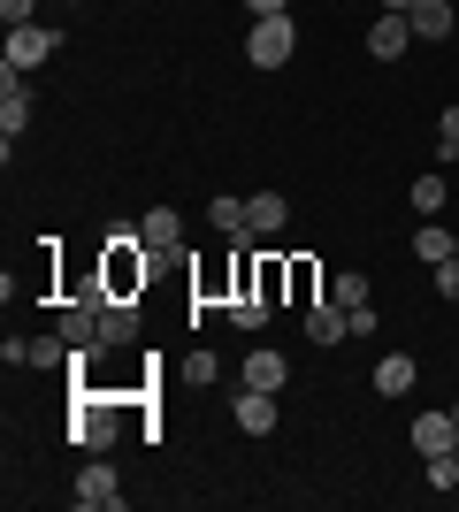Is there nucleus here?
<instances>
[{"mask_svg": "<svg viewBox=\"0 0 459 512\" xmlns=\"http://www.w3.org/2000/svg\"><path fill=\"white\" fill-rule=\"evenodd\" d=\"M291 54H299V23H291V16H253V31H245V62H253V69H284Z\"/></svg>", "mask_w": 459, "mask_h": 512, "instance_id": "1", "label": "nucleus"}, {"mask_svg": "<svg viewBox=\"0 0 459 512\" xmlns=\"http://www.w3.org/2000/svg\"><path fill=\"white\" fill-rule=\"evenodd\" d=\"M54 46H62V31H54V23H16V31H8V54H0V69H39V62H54Z\"/></svg>", "mask_w": 459, "mask_h": 512, "instance_id": "2", "label": "nucleus"}, {"mask_svg": "<svg viewBox=\"0 0 459 512\" xmlns=\"http://www.w3.org/2000/svg\"><path fill=\"white\" fill-rule=\"evenodd\" d=\"M146 268H153L146 245H108V299H131V291H146Z\"/></svg>", "mask_w": 459, "mask_h": 512, "instance_id": "3", "label": "nucleus"}, {"mask_svg": "<svg viewBox=\"0 0 459 512\" xmlns=\"http://www.w3.org/2000/svg\"><path fill=\"white\" fill-rule=\"evenodd\" d=\"M77 505L85 512H123V482H115L108 459H92V467L77 474Z\"/></svg>", "mask_w": 459, "mask_h": 512, "instance_id": "4", "label": "nucleus"}, {"mask_svg": "<svg viewBox=\"0 0 459 512\" xmlns=\"http://www.w3.org/2000/svg\"><path fill=\"white\" fill-rule=\"evenodd\" d=\"M69 444H85V451H108V444H115V413H108V406H92V398H85V406L69 413Z\"/></svg>", "mask_w": 459, "mask_h": 512, "instance_id": "5", "label": "nucleus"}, {"mask_svg": "<svg viewBox=\"0 0 459 512\" xmlns=\"http://www.w3.org/2000/svg\"><path fill=\"white\" fill-rule=\"evenodd\" d=\"M406 23H414V46H444V39H452V0H414V16H406Z\"/></svg>", "mask_w": 459, "mask_h": 512, "instance_id": "6", "label": "nucleus"}, {"mask_svg": "<svg viewBox=\"0 0 459 512\" xmlns=\"http://www.w3.org/2000/svg\"><path fill=\"white\" fill-rule=\"evenodd\" d=\"M23 123H31V92L16 69H0V138H23Z\"/></svg>", "mask_w": 459, "mask_h": 512, "instance_id": "7", "label": "nucleus"}, {"mask_svg": "<svg viewBox=\"0 0 459 512\" xmlns=\"http://www.w3.org/2000/svg\"><path fill=\"white\" fill-rule=\"evenodd\" d=\"M284 222H291V199L284 192H253V199H245V230H253V237H276Z\"/></svg>", "mask_w": 459, "mask_h": 512, "instance_id": "8", "label": "nucleus"}, {"mask_svg": "<svg viewBox=\"0 0 459 512\" xmlns=\"http://www.w3.org/2000/svg\"><path fill=\"white\" fill-rule=\"evenodd\" d=\"M230 421H238L245 436H268V428H276V390H238Z\"/></svg>", "mask_w": 459, "mask_h": 512, "instance_id": "9", "label": "nucleus"}, {"mask_svg": "<svg viewBox=\"0 0 459 512\" xmlns=\"http://www.w3.org/2000/svg\"><path fill=\"white\" fill-rule=\"evenodd\" d=\"M406 436H414V451L429 459V451H452V444H459V421H452V413H414V428H406Z\"/></svg>", "mask_w": 459, "mask_h": 512, "instance_id": "10", "label": "nucleus"}, {"mask_svg": "<svg viewBox=\"0 0 459 512\" xmlns=\"http://www.w3.org/2000/svg\"><path fill=\"white\" fill-rule=\"evenodd\" d=\"M414 383H421V367L406 360V352H383V360H375V398H406Z\"/></svg>", "mask_w": 459, "mask_h": 512, "instance_id": "11", "label": "nucleus"}, {"mask_svg": "<svg viewBox=\"0 0 459 512\" xmlns=\"http://www.w3.org/2000/svg\"><path fill=\"white\" fill-rule=\"evenodd\" d=\"M406 46H414V23H406V16H375V31H368V54H375V62H398Z\"/></svg>", "mask_w": 459, "mask_h": 512, "instance_id": "12", "label": "nucleus"}, {"mask_svg": "<svg viewBox=\"0 0 459 512\" xmlns=\"http://www.w3.org/2000/svg\"><path fill=\"white\" fill-rule=\"evenodd\" d=\"M138 230H146V253H176V245H184V214L176 207H146Z\"/></svg>", "mask_w": 459, "mask_h": 512, "instance_id": "13", "label": "nucleus"}, {"mask_svg": "<svg viewBox=\"0 0 459 512\" xmlns=\"http://www.w3.org/2000/svg\"><path fill=\"white\" fill-rule=\"evenodd\" d=\"M306 337H314V344H345L352 337V314L337 299H329V306H306Z\"/></svg>", "mask_w": 459, "mask_h": 512, "instance_id": "14", "label": "nucleus"}, {"mask_svg": "<svg viewBox=\"0 0 459 512\" xmlns=\"http://www.w3.org/2000/svg\"><path fill=\"white\" fill-rule=\"evenodd\" d=\"M238 375H245V390H284L291 360H284V352H268V344H261V352H253V360L238 367Z\"/></svg>", "mask_w": 459, "mask_h": 512, "instance_id": "15", "label": "nucleus"}, {"mask_svg": "<svg viewBox=\"0 0 459 512\" xmlns=\"http://www.w3.org/2000/svg\"><path fill=\"white\" fill-rule=\"evenodd\" d=\"M138 337V306L131 299H100V344H131Z\"/></svg>", "mask_w": 459, "mask_h": 512, "instance_id": "16", "label": "nucleus"}, {"mask_svg": "<svg viewBox=\"0 0 459 512\" xmlns=\"http://www.w3.org/2000/svg\"><path fill=\"white\" fill-rule=\"evenodd\" d=\"M414 253L437 268V260H452V230H444L437 214H421V230H414Z\"/></svg>", "mask_w": 459, "mask_h": 512, "instance_id": "17", "label": "nucleus"}, {"mask_svg": "<svg viewBox=\"0 0 459 512\" xmlns=\"http://www.w3.org/2000/svg\"><path fill=\"white\" fill-rule=\"evenodd\" d=\"M207 222H215L222 237H253V230H245V199H230V192L207 199Z\"/></svg>", "mask_w": 459, "mask_h": 512, "instance_id": "18", "label": "nucleus"}, {"mask_svg": "<svg viewBox=\"0 0 459 512\" xmlns=\"http://www.w3.org/2000/svg\"><path fill=\"white\" fill-rule=\"evenodd\" d=\"M268 314H276V306H268L261 291H238V299H230V321H238V329H261Z\"/></svg>", "mask_w": 459, "mask_h": 512, "instance_id": "19", "label": "nucleus"}, {"mask_svg": "<svg viewBox=\"0 0 459 512\" xmlns=\"http://www.w3.org/2000/svg\"><path fill=\"white\" fill-rule=\"evenodd\" d=\"M329 299H337V306H368L375 291H368V276H360V268H345V276L329 283Z\"/></svg>", "mask_w": 459, "mask_h": 512, "instance_id": "20", "label": "nucleus"}, {"mask_svg": "<svg viewBox=\"0 0 459 512\" xmlns=\"http://www.w3.org/2000/svg\"><path fill=\"white\" fill-rule=\"evenodd\" d=\"M444 192H452L444 176H421V184H414V214H437V207H444Z\"/></svg>", "mask_w": 459, "mask_h": 512, "instance_id": "21", "label": "nucleus"}, {"mask_svg": "<svg viewBox=\"0 0 459 512\" xmlns=\"http://www.w3.org/2000/svg\"><path fill=\"white\" fill-rule=\"evenodd\" d=\"M437 153H444V161H459V100L444 107V123H437Z\"/></svg>", "mask_w": 459, "mask_h": 512, "instance_id": "22", "label": "nucleus"}, {"mask_svg": "<svg viewBox=\"0 0 459 512\" xmlns=\"http://www.w3.org/2000/svg\"><path fill=\"white\" fill-rule=\"evenodd\" d=\"M429 276H437V299H459V253H452V260H437Z\"/></svg>", "mask_w": 459, "mask_h": 512, "instance_id": "23", "label": "nucleus"}, {"mask_svg": "<svg viewBox=\"0 0 459 512\" xmlns=\"http://www.w3.org/2000/svg\"><path fill=\"white\" fill-rule=\"evenodd\" d=\"M0 23L16 31V23H39V0H0Z\"/></svg>", "mask_w": 459, "mask_h": 512, "instance_id": "24", "label": "nucleus"}, {"mask_svg": "<svg viewBox=\"0 0 459 512\" xmlns=\"http://www.w3.org/2000/svg\"><path fill=\"white\" fill-rule=\"evenodd\" d=\"M253 16H291V0H245Z\"/></svg>", "mask_w": 459, "mask_h": 512, "instance_id": "25", "label": "nucleus"}, {"mask_svg": "<svg viewBox=\"0 0 459 512\" xmlns=\"http://www.w3.org/2000/svg\"><path fill=\"white\" fill-rule=\"evenodd\" d=\"M383 16H414V0H383Z\"/></svg>", "mask_w": 459, "mask_h": 512, "instance_id": "26", "label": "nucleus"}, {"mask_svg": "<svg viewBox=\"0 0 459 512\" xmlns=\"http://www.w3.org/2000/svg\"><path fill=\"white\" fill-rule=\"evenodd\" d=\"M452 253H459V230H452Z\"/></svg>", "mask_w": 459, "mask_h": 512, "instance_id": "27", "label": "nucleus"}, {"mask_svg": "<svg viewBox=\"0 0 459 512\" xmlns=\"http://www.w3.org/2000/svg\"><path fill=\"white\" fill-rule=\"evenodd\" d=\"M452 421H459V406H452Z\"/></svg>", "mask_w": 459, "mask_h": 512, "instance_id": "28", "label": "nucleus"}, {"mask_svg": "<svg viewBox=\"0 0 459 512\" xmlns=\"http://www.w3.org/2000/svg\"><path fill=\"white\" fill-rule=\"evenodd\" d=\"M452 459H459V444H452Z\"/></svg>", "mask_w": 459, "mask_h": 512, "instance_id": "29", "label": "nucleus"}, {"mask_svg": "<svg viewBox=\"0 0 459 512\" xmlns=\"http://www.w3.org/2000/svg\"><path fill=\"white\" fill-rule=\"evenodd\" d=\"M69 8H77V0H69Z\"/></svg>", "mask_w": 459, "mask_h": 512, "instance_id": "30", "label": "nucleus"}]
</instances>
